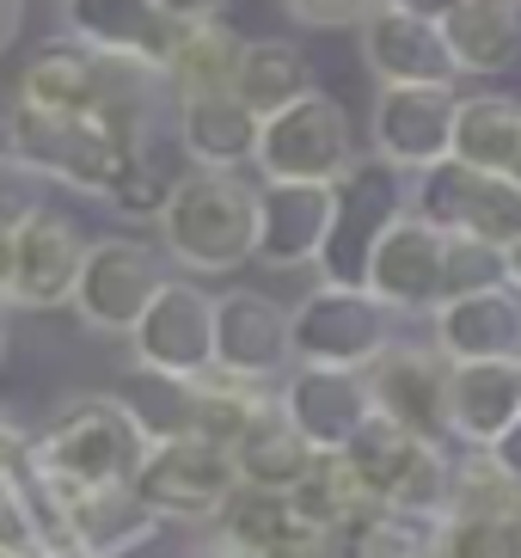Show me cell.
<instances>
[{"mask_svg":"<svg viewBox=\"0 0 521 558\" xmlns=\"http://www.w3.org/2000/svg\"><path fill=\"white\" fill-rule=\"evenodd\" d=\"M0 558H44L32 522H25V504L13 492V478H0Z\"/></svg>","mask_w":521,"mask_h":558,"instance_id":"37","label":"cell"},{"mask_svg":"<svg viewBox=\"0 0 521 558\" xmlns=\"http://www.w3.org/2000/svg\"><path fill=\"white\" fill-rule=\"evenodd\" d=\"M240 44L221 19H203V25H184L172 56H166V86L172 99L184 93H215V86H233V62H240Z\"/></svg>","mask_w":521,"mask_h":558,"instance_id":"30","label":"cell"},{"mask_svg":"<svg viewBox=\"0 0 521 558\" xmlns=\"http://www.w3.org/2000/svg\"><path fill=\"white\" fill-rule=\"evenodd\" d=\"M331 546H338V558H436V522L368 504L343 534H331Z\"/></svg>","mask_w":521,"mask_h":558,"instance_id":"31","label":"cell"},{"mask_svg":"<svg viewBox=\"0 0 521 558\" xmlns=\"http://www.w3.org/2000/svg\"><path fill=\"white\" fill-rule=\"evenodd\" d=\"M160 7L179 19V25H203V19H221V7H228V0H160Z\"/></svg>","mask_w":521,"mask_h":558,"instance_id":"40","label":"cell"},{"mask_svg":"<svg viewBox=\"0 0 521 558\" xmlns=\"http://www.w3.org/2000/svg\"><path fill=\"white\" fill-rule=\"evenodd\" d=\"M142 62H117V56L86 50L81 37H62V44H44V50L25 62L13 99L37 105V111H62V117H98L105 105L123 93Z\"/></svg>","mask_w":521,"mask_h":558,"instance_id":"16","label":"cell"},{"mask_svg":"<svg viewBox=\"0 0 521 558\" xmlns=\"http://www.w3.org/2000/svg\"><path fill=\"white\" fill-rule=\"evenodd\" d=\"M130 362L172 380L215 375V295L191 277H166V289L147 301L130 331Z\"/></svg>","mask_w":521,"mask_h":558,"instance_id":"10","label":"cell"},{"mask_svg":"<svg viewBox=\"0 0 521 558\" xmlns=\"http://www.w3.org/2000/svg\"><path fill=\"white\" fill-rule=\"evenodd\" d=\"M441 32L460 74H504L521 56V0H460Z\"/></svg>","mask_w":521,"mask_h":558,"instance_id":"26","label":"cell"},{"mask_svg":"<svg viewBox=\"0 0 521 558\" xmlns=\"http://www.w3.org/2000/svg\"><path fill=\"white\" fill-rule=\"evenodd\" d=\"M179 558H245V553H233V546H221V541H203V546H191V553H179Z\"/></svg>","mask_w":521,"mask_h":558,"instance_id":"45","label":"cell"},{"mask_svg":"<svg viewBox=\"0 0 521 558\" xmlns=\"http://www.w3.org/2000/svg\"><path fill=\"white\" fill-rule=\"evenodd\" d=\"M160 515L142 504L135 485H98V492H74V534H81V558H123L160 534Z\"/></svg>","mask_w":521,"mask_h":558,"instance_id":"24","label":"cell"},{"mask_svg":"<svg viewBox=\"0 0 521 558\" xmlns=\"http://www.w3.org/2000/svg\"><path fill=\"white\" fill-rule=\"evenodd\" d=\"M399 313L362 282L326 277L294 301V362H331V368H375L392 344Z\"/></svg>","mask_w":521,"mask_h":558,"instance_id":"8","label":"cell"},{"mask_svg":"<svg viewBox=\"0 0 521 558\" xmlns=\"http://www.w3.org/2000/svg\"><path fill=\"white\" fill-rule=\"evenodd\" d=\"M0 148L25 160L37 179L68 184L81 197H111L117 179L130 172V160L142 148L105 123V117H62V111H37V105L13 99L0 111Z\"/></svg>","mask_w":521,"mask_h":558,"instance_id":"2","label":"cell"},{"mask_svg":"<svg viewBox=\"0 0 521 558\" xmlns=\"http://www.w3.org/2000/svg\"><path fill=\"white\" fill-rule=\"evenodd\" d=\"M319 448L294 429V417L282 411L277 393H264L258 411L245 417L240 442H233V466H240V485H264V492H294L301 473H307Z\"/></svg>","mask_w":521,"mask_h":558,"instance_id":"22","label":"cell"},{"mask_svg":"<svg viewBox=\"0 0 521 558\" xmlns=\"http://www.w3.org/2000/svg\"><path fill=\"white\" fill-rule=\"evenodd\" d=\"M490 454H497V466H504V473H516V478H521V424L509 429L504 442H490Z\"/></svg>","mask_w":521,"mask_h":558,"instance_id":"43","label":"cell"},{"mask_svg":"<svg viewBox=\"0 0 521 558\" xmlns=\"http://www.w3.org/2000/svg\"><path fill=\"white\" fill-rule=\"evenodd\" d=\"M362 32V62L380 86H455L460 62L448 50V32L417 13H399L380 0L375 13L356 25Z\"/></svg>","mask_w":521,"mask_h":558,"instance_id":"19","label":"cell"},{"mask_svg":"<svg viewBox=\"0 0 521 558\" xmlns=\"http://www.w3.org/2000/svg\"><path fill=\"white\" fill-rule=\"evenodd\" d=\"M233 93H240L258 117L289 111L294 99H307V93H313L307 50L289 44V37H245L240 62H233Z\"/></svg>","mask_w":521,"mask_h":558,"instance_id":"25","label":"cell"},{"mask_svg":"<svg viewBox=\"0 0 521 558\" xmlns=\"http://www.w3.org/2000/svg\"><path fill=\"white\" fill-rule=\"evenodd\" d=\"M13 350V301H0V362Z\"/></svg>","mask_w":521,"mask_h":558,"instance_id":"46","label":"cell"},{"mask_svg":"<svg viewBox=\"0 0 521 558\" xmlns=\"http://www.w3.org/2000/svg\"><path fill=\"white\" fill-rule=\"evenodd\" d=\"M166 277H172V258H166L160 240H142V233H105V240L86 246L81 289H74V313H81L86 331L130 338L135 319L147 313V301L166 289Z\"/></svg>","mask_w":521,"mask_h":558,"instance_id":"7","label":"cell"},{"mask_svg":"<svg viewBox=\"0 0 521 558\" xmlns=\"http://www.w3.org/2000/svg\"><path fill=\"white\" fill-rule=\"evenodd\" d=\"M380 0H282V13L307 32H343V25H362Z\"/></svg>","mask_w":521,"mask_h":558,"instance_id":"36","label":"cell"},{"mask_svg":"<svg viewBox=\"0 0 521 558\" xmlns=\"http://www.w3.org/2000/svg\"><path fill=\"white\" fill-rule=\"evenodd\" d=\"M62 19H68V37H81L86 50L160 68V74L184 32L160 0H62Z\"/></svg>","mask_w":521,"mask_h":558,"instance_id":"20","label":"cell"},{"mask_svg":"<svg viewBox=\"0 0 521 558\" xmlns=\"http://www.w3.org/2000/svg\"><path fill=\"white\" fill-rule=\"evenodd\" d=\"M154 233L179 270L228 277L258 252V184L240 179V172L191 166L184 179H172V197H166Z\"/></svg>","mask_w":521,"mask_h":558,"instance_id":"1","label":"cell"},{"mask_svg":"<svg viewBox=\"0 0 521 558\" xmlns=\"http://www.w3.org/2000/svg\"><path fill=\"white\" fill-rule=\"evenodd\" d=\"M424 448H429L424 436H411V429H399L392 417L375 411V417L350 436V448H338V454H343V466L356 473V485L375 497V504H392L399 485L411 478V466L424 460Z\"/></svg>","mask_w":521,"mask_h":558,"instance_id":"28","label":"cell"},{"mask_svg":"<svg viewBox=\"0 0 521 558\" xmlns=\"http://www.w3.org/2000/svg\"><path fill=\"white\" fill-rule=\"evenodd\" d=\"M294 368V307L270 301L264 289L215 295V375L270 387Z\"/></svg>","mask_w":521,"mask_h":558,"instance_id":"13","label":"cell"},{"mask_svg":"<svg viewBox=\"0 0 521 558\" xmlns=\"http://www.w3.org/2000/svg\"><path fill=\"white\" fill-rule=\"evenodd\" d=\"M282 411L294 417V429L307 436L319 454L350 448L368 417H375V393H368V368H331V362H294L277 387Z\"/></svg>","mask_w":521,"mask_h":558,"instance_id":"15","label":"cell"},{"mask_svg":"<svg viewBox=\"0 0 521 558\" xmlns=\"http://www.w3.org/2000/svg\"><path fill=\"white\" fill-rule=\"evenodd\" d=\"M135 492L142 504L160 515V522H215L228 497L240 492V466H233V448L203 442V436H166V442H147V460L135 473Z\"/></svg>","mask_w":521,"mask_h":558,"instance_id":"9","label":"cell"},{"mask_svg":"<svg viewBox=\"0 0 521 558\" xmlns=\"http://www.w3.org/2000/svg\"><path fill=\"white\" fill-rule=\"evenodd\" d=\"M25 454H32V436H25V424H19L13 411L0 405V478H13L25 466Z\"/></svg>","mask_w":521,"mask_h":558,"instance_id":"38","label":"cell"},{"mask_svg":"<svg viewBox=\"0 0 521 558\" xmlns=\"http://www.w3.org/2000/svg\"><path fill=\"white\" fill-rule=\"evenodd\" d=\"M86 246H93V240H86L62 209H37L32 221L13 233V307H25V313L74 307Z\"/></svg>","mask_w":521,"mask_h":558,"instance_id":"18","label":"cell"},{"mask_svg":"<svg viewBox=\"0 0 521 558\" xmlns=\"http://www.w3.org/2000/svg\"><path fill=\"white\" fill-rule=\"evenodd\" d=\"M44 184L49 179H37L25 160H13V154L0 148V233H19L44 209Z\"/></svg>","mask_w":521,"mask_h":558,"instance_id":"35","label":"cell"},{"mask_svg":"<svg viewBox=\"0 0 521 558\" xmlns=\"http://www.w3.org/2000/svg\"><path fill=\"white\" fill-rule=\"evenodd\" d=\"M521 424V362H455V442L490 448Z\"/></svg>","mask_w":521,"mask_h":558,"instance_id":"23","label":"cell"},{"mask_svg":"<svg viewBox=\"0 0 521 558\" xmlns=\"http://www.w3.org/2000/svg\"><path fill=\"white\" fill-rule=\"evenodd\" d=\"M270 558H338V546H331V534H319V527L301 522V527H294V534H289V541H282Z\"/></svg>","mask_w":521,"mask_h":558,"instance_id":"39","label":"cell"},{"mask_svg":"<svg viewBox=\"0 0 521 558\" xmlns=\"http://www.w3.org/2000/svg\"><path fill=\"white\" fill-rule=\"evenodd\" d=\"M32 460L74 492L135 485L147 460V436L117 393H74L49 411L44 429H32Z\"/></svg>","mask_w":521,"mask_h":558,"instance_id":"3","label":"cell"},{"mask_svg":"<svg viewBox=\"0 0 521 558\" xmlns=\"http://www.w3.org/2000/svg\"><path fill=\"white\" fill-rule=\"evenodd\" d=\"M455 160L478 172H504L521 184V105L504 93H460V123H455Z\"/></svg>","mask_w":521,"mask_h":558,"instance_id":"27","label":"cell"},{"mask_svg":"<svg viewBox=\"0 0 521 558\" xmlns=\"http://www.w3.org/2000/svg\"><path fill=\"white\" fill-rule=\"evenodd\" d=\"M179 117V148L191 166H215V172H240L252 154H258V130L264 117L233 93V86H215V93H184L172 99Z\"/></svg>","mask_w":521,"mask_h":558,"instance_id":"21","label":"cell"},{"mask_svg":"<svg viewBox=\"0 0 521 558\" xmlns=\"http://www.w3.org/2000/svg\"><path fill=\"white\" fill-rule=\"evenodd\" d=\"M504 282H516V289H521V240H516V246H504Z\"/></svg>","mask_w":521,"mask_h":558,"instance_id":"47","label":"cell"},{"mask_svg":"<svg viewBox=\"0 0 521 558\" xmlns=\"http://www.w3.org/2000/svg\"><path fill=\"white\" fill-rule=\"evenodd\" d=\"M343 228V184H258V252L264 270L326 264Z\"/></svg>","mask_w":521,"mask_h":558,"instance_id":"12","label":"cell"},{"mask_svg":"<svg viewBox=\"0 0 521 558\" xmlns=\"http://www.w3.org/2000/svg\"><path fill=\"white\" fill-rule=\"evenodd\" d=\"M436 558H521V522H490V515H441Z\"/></svg>","mask_w":521,"mask_h":558,"instance_id":"33","label":"cell"},{"mask_svg":"<svg viewBox=\"0 0 521 558\" xmlns=\"http://www.w3.org/2000/svg\"><path fill=\"white\" fill-rule=\"evenodd\" d=\"M289 504H294V515H301L307 527H319V534H343L362 509L375 504V497L356 485V473L343 466V454H319L307 473H301V485L289 492Z\"/></svg>","mask_w":521,"mask_h":558,"instance_id":"32","label":"cell"},{"mask_svg":"<svg viewBox=\"0 0 521 558\" xmlns=\"http://www.w3.org/2000/svg\"><path fill=\"white\" fill-rule=\"evenodd\" d=\"M0 301H13V233H0Z\"/></svg>","mask_w":521,"mask_h":558,"instance_id":"44","label":"cell"},{"mask_svg":"<svg viewBox=\"0 0 521 558\" xmlns=\"http://www.w3.org/2000/svg\"><path fill=\"white\" fill-rule=\"evenodd\" d=\"M215 541L233 546V553L245 558H270L282 541H289L294 527H301V515H294L289 492H264V485H240V492L228 497V509L215 515Z\"/></svg>","mask_w":521,"mask_h":558,"instance_id":"29","label":"cell"},{"mask_svg":"<svg viewBox=\"0 0 521 558\" xmlns=\"http://www.w3.org/2000/svg\"><path fill=\"white\" fill-rule=\"evenodd\" d=\"M166 197H172V179H166V166L154 160V148H142L130 160V172L117 179V191L105 197V209L123 215V221H160Z\"/></svg>","mask_w":521,"mask_h":558,"instance_id":"34","label":"cell"},{"mask_svg":"<svg viewBox=\"0 0 521 558\" xmlns=\"http://www.w3.org/2000/svg\"><path fill=\"white\" fill-rule=\"evenodd\" d=\"M387 7H399V13H417V19H429V25H441V19L460 7V0H387Z\"/></svg>","mask_w":521,"mask_h":558,"instance_id":"42","label":"cell"},{"mask_svg":"<svg viewBox=\"0 0 521 558\" xmlns=\"http://www.w3.org/2000/svg\"><path fill=\"white\" fill-rule=\"evenodd\" d=\"M19 25H25V0H0V56L19 44Z\"/></svg>","mask_w":521,"mask_h":558,"instance_id":"41","label":"cell"},{"mask_svg":"<svg viewBox=\"0 0 521 558\" xmlns=\"http://www.w3.org/2000/svg\"><path fill=\"white\" fill-rule=\"evenodd\" d=\"M362 289L380 295L392 313H429L455 295V240L441 228H429L424 215H411L405 197L399 209L380 221V233L368 240V258H362Z\"/></svg>","mask_w":521,"mask_h":558,"instance_id":"6","label":"cell"},{"mask_svg":"<svg viewBox=\"0 0 521 558\" xmlns=\"http://www.w3.org/2000/svg\"><path fill=\"white\" fill-rule=\"evenodd\" d=\"M429 344L448 362H521V289L478 282L429 313Z\"/></svg>","mask_w":521,"mask_h":558,"instance_id":"17","label":"cell"},{"mask_svg":"<svg viewBox=\"0 0 521 558\" xmlns=\"http://www.w3.org/2000/svg\"><path fill=\"white\" fill-rule=\"evenodd\" d=\"M405 209L424 215L448 240H478V246H516L521 240V184L504 172H478L467 160H441L429 172L405 179Z\"/></svg>","mask_w":521,"mask_h":558,"instance_id":"5","label":"cell"},{"mask_svg":"<svg viewBox=\"0 0 521 558\" xmlns=\"http://www.w3.org/2000/svg\"><path fill=\"white\" fill-rule=\"evenodd\" d=\"M460 93L455 86H380L368 111V148L387 172L411 179L429 166L455 160Z\"/></svg>","mask_w":521,"mask_h":558,"instance_id":"11","label":"cell"},{"mask_svg":"<svg viewBox=\"0 0 521 558\" xmlns=\"http://www.w3.org/2000/svg\"><path fill=\"white\" fill-rule=\"evenodd\" d=\"M368 393L375 411L392 417L399 429L424 436V442H455V362L436 344H399L368 368Z\"/></svg>","mask_w":521,"mask_h":558,"instance_id":"14","label":"cell"},{"mask_svg":"<svg viewBox=\"0 0 521 558\" xmlns=\"http://www.w3.org/2000/svg\"><path fill=\"white\" fill-rule=\"evenodd\" d=\"M264 184H350L356 179V130L331 93L313 86L289 111L264 117L258 154H252Z\"/></svg>","mask_w":521,"mask_h":558,"instance_id":"4","label":"cell"}]
</instances>
